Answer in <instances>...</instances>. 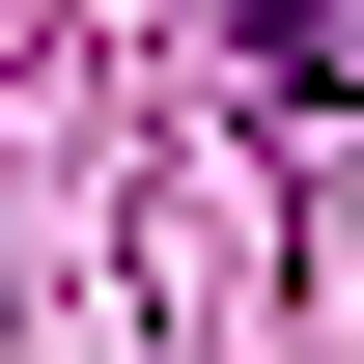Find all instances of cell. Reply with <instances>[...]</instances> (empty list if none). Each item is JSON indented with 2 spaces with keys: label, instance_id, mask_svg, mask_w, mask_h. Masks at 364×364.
<instances>
[{
  "label": "cell",
  "instance_id": "cell-1",
  "mask_svg": "<svg viewBox=\"0 0 364 364\" xmlns=\"http://www.w3.org/2000/svg\"><path fill=\"white\" fill-rule=\"evenodd\" d=\"M225 28H252V85H280V112H364V0H225Z\"/></svg>",
  "mask_w": 364,
  "mask_h": 364
}]
</instances>
